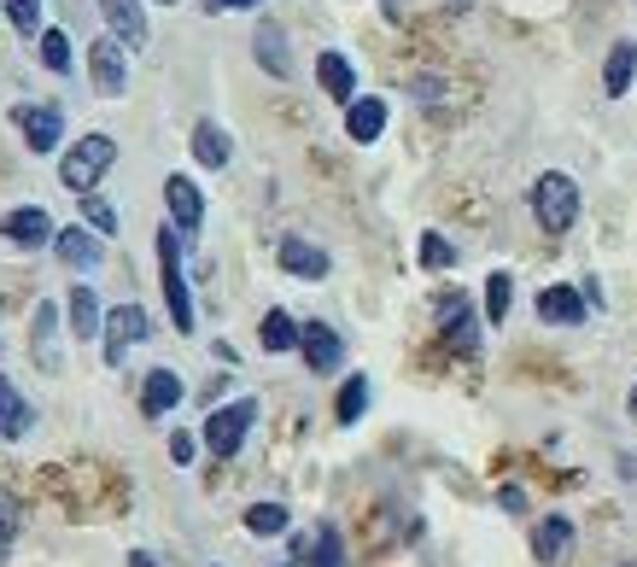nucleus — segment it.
<instances>
[{"mask_svg":"<svg viewBox=\"0 0 637 567\" xmlns=\"http://www.w3.org/2000/svg\"><path fill=\"white\" fill-rule=\"evenodd\" d=\"M532 211H539L544 234H567L573 217H579V181H573L567 170H544L539 181H532Z\"/></svg>","mask_w":637,"mask_h":567,"instance_id":"1","label":"nucleus"},{"mask_svg":"<svg viewBox=\"0 0 637 567\" xmlns=\"http://www.w3.org/2000/svg\"><path fill=\"white\" fill-rule=\"evenodd\" d=\"M117 165V140L112 135H82L76 147L65 153V165H59V181H65L71 193H94V181Z\"/></svg>","mask_w":637,"mask_h":567,"instance_id":"2","label":"nucleus"},{"mask_svg":"<svg viewBox=\"0 0 637 567\" xmlns=\"http://www.w3.org/2000/svg\"><path fill=\"white\" fill-rule=\"evenodd\" d=\"M158 275H164V305H170V322L181 334H194V293H188V275H181V252H176L170 229L158 234Z\"/></svg>","mask_w":637,"mask_h":567,"instance_id":"3","label":"nucleus"},{"mask_svg":"<svg viewBox=\"0 0 637 567\" xmlns=\"http://www.w3.org/2000/svg\"><path fill=\"white\" fill-rule=\"evenodd\" d=\"M252 421H258V398L222 403V410H217L211 421H205V451L229 462V456L240 451V444H246V433H252Z\"/></svg>","mask_w":637,"mask_h":567,"instance_id":"4","label":"nucleus"},{"mask_svg":"<svg viewBox=\"0 0 637 567\" xmlns=\"http://www.w3.org/2000/svg\"><path fill=\"white\" fill-rule=\"evenodd\" d=\"M147 311L140 305H117L112 316H106V369H123V357H129V346L135 339H147Z\"/></svg>","mask_w":637,"mask_h":567,"instance_id":"5","label":"nucleus"},{"mask_svg":"<svg viewBox=\"0 0 637 567\" xmlns=\"http://www.w3.org/2000/svg\"><path fill=\"white\" fill-rule=\"evenodd\" d=\"M439 334L457 346L462 357H474L480 351V328H474V305H468L462 293H445L439 298Z\"/></svg>","mask_w":637,"mask_h":567,"instance_id":"6","label":"nucleus"},{"mask_svg":"<svg viewBox=\"0 0 637 567\" xmlns=\"http://www.w3.org/2000/svg\"><path fill=\"white\" fill-rule=\"evenodd\" d=\"M88 71H94V88L112 94V99L129 88V71H123V42H117V35H100V42L88 48Z\"/></svg>","mask_w":637,"mask_h":567,"instance_id":"7","label":"nucleus"},{"mask_svg":"<svg viewBox=\"0 0 637 567\" xmlns=\"http://www.w3.org/2000/svg\"><path fill=\"white\" fill-rule=\"evenodd\" d=\"M12 124L24 129L30 153H53L59 135H65V117H59L53 106H12Z\"/></svg>","mask_w":637,"mask_h":567,"instance_id":"8","label":"nucleus"},{"mask_svg":"<svg viewBox=\"0 0 637 567\" xmlns=\"http://www.w3.org/2000/svg\"><path fill=\"white\" fill-rule=\"evenodd\" d=\"M299 346H304V363H311V375H334L340 369V334L334 328H327V322H304V339H299Z\"/></svg>","mask_w":637,"mask_h":567,"instance_id":"9","label":"nucleus"},{"mask_svg":"<svg viewBox=\"0 0 637 567\" xmlns=\"http://www.w3.org/2000/svg\"><path fill=\"white\" fill-rule=\"evenodd\" d=\"M0 234H7L12 246H48V240H53V217L35 211V206L7 211V217H0Z\"/></svg>","mask_w":637,"mask_h":567,"instance_id":"10","label":"nucleus"},{"mask_svg":"<svg viewBox=\"0 0 637 567\" xmlns=\"http://www.w3.org/2000/svg\"><path fill=\"white\" fill-rule=\"evenodd\" d=\"M275 258H281V270L299 275V281H322V275H327V252L311 246V240H299V234H286Z\"/></svg>","mask_w":637,"mask_h":567,"instance_id":"11","label":"nucleus"},{"mask_svg":"<svg viewBox=\"0 0 637 567\" xmlns=\"http://www.w3.org/2000/svg\"><path fill=\"white\" fill-rule=\"evenodd\" d=\"M100 12H106V24L123 48H147V12L135 0H100Z\"/></svg>","mask_w":637,"mask_h":567,"instance_id":"12","label":"nucleus"},{"mask_svg":"<svg viewBox=\"0 0 637 567\" xmlns=\"http://www.w3.org/2000/svg\"><path fill=\"white\" fill-rule=\"evenodd\" d=\"M164 199H170V217H176V229H199V222H205V193L194 188V181L188 176H170V181H164Z\"/></svg>","mask_w":637,"mask_h":567,"instance_id":"13","label":"nucleus"},{"mask_svg":"<svg viewBox=\"0 0 637 567\" xmlns=\"http://www.w3.org/2000/svg\"><path fill=\"white\" fill-rule=\"evenodd\" d=\"M316 83H322L327 99L352 106V94H357V71H352V59H345V53H322V59H316Z\"/></svg>","mask_w":637,"mask_h":567,"instance_id":"14","label":"nucleus"},{"mask_svg":"<svg viewBox=\"0 0 637 567\" xmlns=\"http://www.w3.org/2000/svg\"><path fill=\"white\" fill-rule=\"evenodd\" d=\"M539 316L550 322V328H573V322H585L579 287H544V293H539Z\"/></svg>","mask_w":637,"mask_h":567,"instance_id":"15","label":"nucleus"},{"mask_svg":"<svg viewBox=\"0 0 637 567\" xmlns=\"http://www.w3.org/2000/svg\"><path fill=\"white\" fill-rule=\"evenodd\" d=\"M380 129H386V99H352V106H345V135H352L357 147L380 140Z\"/></svg>","mask_w":637,"mask_h":567,"instance_id":"16","label":"nucleus"},{"mask_svg":"<svg viewBox=\"0 0 637 567\" xmlns=\"http://www.w3.org/2000/svg\"><path fill=\"white\" fill-rule=\"evenodd\" d=\"M252 53H258V65L270 71V76H281V83L293 76V53H286V35H281L275 24H263V30L252 35Z\"/></svg>","mask_w":637,"mask_h":567,"instance_id":"17","label":"nucleus"},{"mask_svg":"<svg viewBox=\"0 0 637 567\" xmlns=\"http://www.w3.org/2000/svg\"><path fill=\"white\" fill-rule=\"evenodd\" d=\"M567 544H573V521L567 515H544L539 533H532V556H539V561H562Z\"/></svg>","mask_w":637,"mask_h":567,"instance_id":"18","label":"nucleus"},{"mask_svg":"<svg viewBox=\"0 0 637 567\" xmlns=\"http://www.w3.org/2000/svg\"><path fill=\"white\" fill-rule=\"evenodd\" d=\"M53 252L65 258L71 270H94V263H100V240L88 229H59L53 234Z\"/></svg>","mask_w":637,"mask_h":567,"instance_id":"19","label":"nucleus"},{"mask_svg":"<svg viewBox=\"0 0 637 567\" xmlns=\"http://www.w3.org/2000/svg\"><path fill=\"white\" fill-rule=\"evenodd\" d=\"M71 334L76 339H100V334H106V311H100L94 287H76L71 293Z\"/></svg>","mask_w":637,"mask_h":567,"instance_id":"20","label":"nucleus"},{"mask_svg":"<svg viewBox=\"0 0 637 567\" xmlns=\"http://www.w3.org/2000/svg\"><path fill=\"white\" fill-rule=\"evenodd\" d=\"M176 403H181V380L170 369H153L147 387H140V410H147V416H170Z\"/></svg>","mask_w":637,"mask_h":567,"instance_id":"21","label":"nucleus"},{"mask_svg":"<svg viewBox=\"0 0 637 567\" xmlns=\"http://www.w3.org/2000/svg\"><path fill=\"white\" fill-rule=\"evenodd\" d=\"M24 433H30V403L7 375H0V439H24Z\"/></svg>","mask_w":637,"mask_h":567,"instance_id":"22","label":"nucleus"},{"mask_svg":"<svg viewBox=\"0 0 637 567\" xmlns=\"http://www.w3.org/2000/svg\"><path fill=\"white\" fill-rule=\"evenodd\" d=\"M631 76H637V42H614L608 65H603V88L620 99V94L631 88Z\"/></svg>","mask_w":637,"mask_h":567,"instance_id":"23","label":"nucleus"},{"mask_svg":"<svg viewBox=\"0 0 637 567\" xmlns=\"http://www.w3.org/2000/svg\"><path fill=\"white\" fill-rule=\"evenodd\" d=\"M258 339H263V351H293L304 339V322H293L286 311H270V316H263V328H258Z\"/></svg>","mask_w":637,"mask_h":567,"instance_id":"24","label":"nucleus"},{"mask_svg":"<svg viewBox=\"0 0 637 567\" xmlns=\"http://www.w3.org/2000/svg\"><path fill=\"white\" fill-rule=\"evenodd\" d=\"M188 140H194V158H199L205 170H222V165H229V135H222L217 124H199Z\"/></svg>","mask_w":637,"mask_h":567,"instance_id":"25","label":"nucleus"},{"mask_svg":"<svg viewBox=\"0 0 637 567\" xmlns=\"http://www.w3.org/2000/svg\"><path fill=\"white\" fill-rule=\"evenodd\" d=\"M53 322H59V311H53V305H35V363H41V369H59Z\"/></svg>","mask_w":637,"mask_h":567,"instance_id":"26","label":"nucleus"},{"mask_svg":"<svg viewBox=\"0 0 637 567\" xmlns=\"http://www.w3.org/2000/svg\"><path fill=\"white\" fill-rule=\"evenodd\" d=\"M363 410H368V380H363V375H352V380L340 387V403H334L340 428H352V421H363Z\"/></svg>","mask_w":637,"mask_h":567,"instance_id":"27","label":"nucleus"},{"mask_svg":"<svg viewBox=\"0 0 637 567\" xmlns=\"http://www.w3.org/2000/svg\"><path fill=\"white\" fill-rule=\"evenodd\" d=\"M246 533H258V538L286 533V510L281 503H252V510H246Z\"/></svg>","mask_w":637,"mask_h":567,"instance_id":"28","label":"nucleus"},{"mask_svg":"<svg viewBox=\"0 0 637 567\" xmlns=\"http://www.w3.org/2000/svg\"><path fill=\"white\" fill-rule=\"evenodd\" d=\"M509 298H515V281L498 270V275L485 281V322H503L509 316Z\"/></svg>","mask_w":637,"mask_h":567,"instance_id":"29","label":"nucleus"},{"mask_svg":"<svg viewBox=\"0 0 637 567\" xmlns=\"http://www.w3.org/2000/svg\"><path fill=\"white\" fill-rule=\"evenodd\" d=\"M41 65L59 71V76L71 71V42H65V30H48V35H41Z\"/></svg>","mask_w":637,"mask_h":567,"instance_id":"30","label":"nucleus"},{"mask_svg":"<svg viewBox=\"0 0 637 567\" xmlns=\"http://www.w3.org/2000/svg\"><path fill=\"white\" fill-rule=\"evenodd\" d=\"M421 263L427 270H450V263H457V246H450L445 234H421Z\"/></svg>","mask_w":637,"mask_h":567,"instance_id":"31","label":"nucleus"},{"mask_svg":"<svg viewBox=\"0 0 637 567\" xmlns=\"http://www.w3.org/2000/svg\"><path fill=\"white\" fill-rule=\"evenodd\" d=\"M82 217H88V229H100V234H117V211L106 206V199L82 193Z\"/></svg>","mask_w":637,"mask_h":567,"instance_id":"32","label":"nucleus"},{"mask_svg":"<svg viewBox=\"0 0 637 567\" xmlns=\"http://www.w3.org/2000/svg\"><path fill=\"white\" fill-rule=\"evenodd\" d=\"M316 567H340V533H334V526H322V533H316V556H311Z\"/></svg>","mask_w":637,"mask_h":567,"instance_id":"33","label":"nucleus"},{"mask_svg":"<svg viewBox=\"0 0 637 567\" xmlns=\"http://www.w3.org/2000/svg\"><path fill=\"white\" fill-rule=\"evenodd\" d=\"M12 538H18V503L0 497V556L12 550Z\"/></svg>","mask_w":637,"mask_h":567,"instance_id":"34","label":"nucleus"},{"mask_svg":"<svg viewBox=\"0 0 637 567\" xmlns=\"http://www.w3.org/2000/svg\"><path fill=\"white\" fill-rule=\"evenodd\" d=\"M7 12H12V24L30 35V30H35V18H41V0H7Z\"/></svg>","mask_w":637,"mask_h":567,"instance_id":"35","label":"nucleus"},{"mask_svg":"<svg viewBox=\"0 0 637 567\" xmlns=\"http://www.w3.org/2000/svg\"><path fill=\"white\" fill-rule=\"evenodd\" d=\"M194 451H199V444H194V433H170V456L181 462V469L194 462Z\"/></svg>","mask_w":637,"mask_h":567,"instance_id":"36","label":"nucleus"},{"mask_svg":"<svg viewBox=\"0 0 637 567\" xmlns=\"http://www.w3.org/2000/svg\"><path fill=\"white\" fill-rule=\"evenodd\" d=\"M258 0H205V12H252Z\"/></svg>","mask_w":637,"mask_h":567,"instance_id":"37","label":"nucleus"},{"mask_svg":"<svg viewBox=\"0 0 637 567\" xmlns=\"http://www.w3.org/2000/svg\"><path fill=\"white\" fill-rule=\"evenodd\" d=\"M498 503H503L509 515H521V510H526V492H515V485H503V497H498Z\"/></svg>","mask_w":637,"mask_h":567,"instance_id":"38","label":"nucleus"},{"mask_svg":"<svg viewBox=\"0 0 637 567\" xmlns=\"http://www.w3.org/2000/svg\"><path fill=\"white\" fill-rule=\"evenodd\" d=\"M129 567H158V561H153V556H147V550H140V556H135V561H129Z\"/></svg>","mask_w":637,"mask_h":567,"instance_id":"39","label":"nucleus"},{"mask_svg":"<svg viewBox=\"0 0 637 567\" xmlns=\"http://www.w3.org/2000/svg\"><path fill=\"white\" fill-rule=\"evenodd\" d=\"M631 416H637V387H631Z\"/></svg>","mask_w":637,"mask_h":567,"instance_id":"40","label":"nucleus"},{"mask_svg":"<svg viewBox=\"0 0 637 567\" xmlns=\"http://www.w3.org/2000/svg\"><path fill=\"white\" fill-rule=\"evenodd\" d=\"M158 7H176V0H158Z\"/></svg>","mask_w":637,"mask_h":567,"instance_id":"41","label":"nucleus"},{"mask_svg":"<svg viewBox=\"0 0 637 567\" xmlns=\"http://www.w3.org/2000/svg\"><path fill=\"white\" fill-rule=\"evenodd\" d=\"M620 567H637V561H620Z\"/></svg>","mask_w":637,"mask_h":567,"instance_id":"42","label":"nucleus"}]
</instances>
